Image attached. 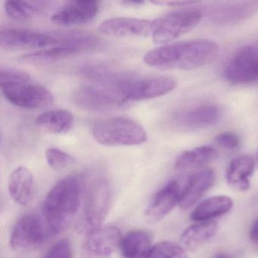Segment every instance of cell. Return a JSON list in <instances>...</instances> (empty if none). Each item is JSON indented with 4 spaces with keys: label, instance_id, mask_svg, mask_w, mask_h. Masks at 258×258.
Masks as SVG:
<instances>
[{
    "label": "cell",
    "instance_id": "22",
    "mask_svg": "<svg viewBox=\"0 0 258 258\" xmlns=\"http://www.w3.org/2000/svg\"><path fill=\"white\" fill-rule=\"evenodd\" d=\"M152 247L149 232L134 230L122 236L119 249L124 258H145Z\"/></svg>",
    "mask_w": 258,
    "mask_h": 258
},
{
    "label": "cell",
    "instance_id": "14",
    "mask_svg": "<svg viewBox=\"0 0 258 258\" xmlns=\"http://www.w3.org/2000/svg\"><path fill=\"white\" fill-rule=\"evenodd\" d=\"M81 73L85 78L99 84V85L123 90L131 81L136 78L131 72L106 62H92L84 64Z\"/></svg>",
    "mask_w": 258,
    "mask_h": 258
},
{
    "label": "cell",
    "instance_id": "29",
    "mask_svg": "<svg viewBox=\"0 0 258 258\" xmlns=\"http://www.w3.org/2000/svg\"><path fill=\"white\" fill-rule=\"evenodd\" d=\"M46 159L49 167L57 171L70 168L77 163L76 159L70 154L55 147L47 149Z\"/></svg>",
    "mask_w": 258,
    "mask_h": 258
},
{
    "label": "cell",
    "instance_id": "16",
    "mask_svg": "<svg viewBox=\"0 0 258 258\" xmlns=\"http://www.w3.org/2000/svg\"><path fill=\"white\" fill-rule=\"evenodd\" d=\"M153 21L129 17L107 19L100 24L99 32L113 37H141L152 35Z\"/></svg>",
    "mask_w": 258,
    "mask_h": 258
},
{
    "label": "cell",
    "instance_id": "26",
    "mask_svg": "<svg viewBox=\"0 0 258 258\" xmlns=\"http://www.w3.org/2000/svg\"><path fill=\"white\" fill-rule=\"evenodd\" d=\"M217 152L212 146H204L184 151L176 158L174 167L178 171L198 168L215 161Z\"/></svg>",
    "mask_w": 258,
    "mask_h": 258
},
{
    "label": "cell",
    "instance_id": "15",
    "mask_svg": "<svg viewBox=\"0 0 258 258\" xmlns=\"http://www.w3.org/2000/svg\"><path fill=\"white\" fill-rule=\"evenodd\" d=\"M99 10V3L96 1H73L57 10L51 20L61 26L84 25L93 20Z\"/></svg>",
    "mask_w": 258,
    "mask_h": 258
},
{
    "label": "cell",
    "instance_id": "18",
    "mask_svg": "<svg viewBox=\"0 0 258 258\" xmlns=\"http://www.w3.org/2000/svg\"><path fill=\"white\" fill-rule=\"evenodd\" d=\"M215 174L211 169L201 170L190 176L181 191L179 205L186 210L196 205L214 185Z\"/></svg>",
    "mask_w": 258,
    "mask_h": 258
},
{
    "label": "cell",
    "instance_id": "12",
    "mask_svg": "<svg viewBox=\"0 0 258 258\" xmlns=\"http://www.w3.org/2000/svg\"><path fill=\"white\" fill-rule=\"evenodd\" d=\"M121 233L116 226H101L87 232L82 258H108L119 248Z\"/></svg>",
    "mask_w": 258,
    "mask_h": 258
},
{
    "label": "cell",
    "instance_id": "10",
    "mask_svg": "<svg viewBox=\"0 0 258 258\" xmlns=\"http://www.w3.org/2000/svg\"><path fill=\"white\" fill-rule=\"evenodd\" d=\"M45 236L46 233L40 219L35 214H25L13 227L10 245L18 252L31 251L41 246Z\"/></svg>",
    "mask_w": 258,
    "mask_h": 258
},
{
    "label": "cell",
    "instance_id": "31",
    "mask_svg": "<svg viewBox=\"0 0 258 258\" xmlns=\"http://www.w3.org/2000/svg\"><path fill=\"white\" fill-rule=\"evenodd\" d=\"M215 141L219 146L229 150L236 149L240 144L239 137L237 134L232 132H225L219 134L216 137Z\"/></svg>",
    "mask_w": 258,
    "mask_h": 258
},
{
    "label": "cell",
    "instance_id": "17",
    "mask_svg": "<svg viewBox=\"0 0 258 258\" xmlns=\"http://www.w3.org/2000/svg\"><path fill=\"white\" fill-rule=\"evenodd\" d=\"M180 193L177 181L169 182L154 196L145 213L146 219L150 222L162 220L179 205Z\"/></svg>",
    "mask_w": 258,
    "mask_h": 258
},
{
    "label": "cell",
    "instance_id": "24",
    "mask_svg": "<svg viewBox=\"0 0 258 258\" xmlns=\"http://www.w3.org/2000/svg\"><path fill=\"white\" fill-rule=\"evenodd\" d=\"M36 124L49 134H66L73 126L74 116L67 110H51L40 114L36 119Z\"/></svg>",
    "mask_w": 258,
    "mask_h": 258
},
{
    "label": "cell",
    "instance_id": "9",
    "mask_svg": "<svg viewBox=\"0 0 258 258\" xmlns=\"http://www.w3.org/2000/svg\"><path fill=\"white\" fill-rule=\"evenodd\" d=\"M224 77L232 84H249L258 81V43L238 49L228 61Z\"/></svg>",
    "mask_w": 258,
    "mask_h": 258
},
{
    "label": "cell",
    "instance_id": "2",
    "mask_svg": "<svg viewBox=\"0 0 258 258\" xmlns=\"http://www.w3.org/2000/svg\"><path fill=\"white\" fill-rule=\"evenodd\" d=\"M81 179L68 176L57 182L43 202L42 213L46 227L52 233L66 229L78 212L81 202Z\"/></svg>",
    "mask_w": 258,
    "mask_h": 258
},
{
    "label": "cell",
    "instance_id": "34",
    "mask_svg": "<svg viewBox=\"0 0 258 258\" xmlns=\"http://www.w3.org/2000/svg\"><path fill=\"white\" fill-rule=\"evenodd\" d=\"M120 4L124 7L134 8V7H142L146 4V2H143V1H124V2L120 3Z\"/></svg>",
    "mask_w": 258,
    "mask_h": 258
},
{
    "label": "cell",
    "instance_id": "1",
    "mask_svg": "<svg viewBox=\"0 0 258 258\" xmlns=\"http://www.w3.org/2000/svg\"><path fill=\"white\" fill-rule=\"evenodd\" d=\"M216 43L206 39L163 45L145 55V64L165 70H193L208 66L218 55Z\"/></svg>",
    "mask_w": 258,
    "mask_h": 258
},
{
    "label": "cell",
    "instance_id": "30",
    "mask_svg": "<svg viewBox=\"0 0 258 258\" xmlns=\"http://www.w3.org/2000/svg\"><path fill=\"white\" fill-rule=\"evenodd\" d=\"M43 258H73V250L71 241L63 238L51 247Z\"/></svg>",
    "mask_w": 258,
    "mask_h": 258
},
{
    "label": "cell",
    "instance_id": "28",
    "mask_svg": "<svg viewBox=\"0 0 258 258\" xmlns=\"http://www.w3.org/2000/svg\"><path fill=\"white\" fill-rule=\"evenodd\" d=\"M145 258H188V254L181 244L164 241L152 246Z\"/></svg>",
    "mask_w": 258,
    "mask_h": 258
},
{
    "label": "cell",
    "instance_id": "3",
    "mask_svg": "<svg viewBox=\"0 0 258 258\" xmlns=\"http://www.w3.org/2000/svg\"><path fill=\"white\" fill-rule=\"evenodd\" d=\"M0 83L4 97L19 108L40 109L53 102V95L47 88L17 69L1 68Z\"/></svg>",
    "mask_w": 258,
    "mask_h": 258
},
{
    "label": "cell",
    "instance_id": "8",
    "mask_svg": "<svg viewBox=\"0 0 258 258\" xmlns=\"http://www.w3.org/2000/svg\"><path fill=\"white\" fill-rule=\"evenodd\" d=\"M74 103L83 109L108 111L126 103L121 92L117 89L102 85H87L75 90Z\"/></svg>",
    "mask_w": 258,
    "mask_h": 258
},
{
    "label": "cell",
    "instance_id": "21",
    "mask_svg": "<svg viewBox=\"0 0 258 258\" xmlns=\"http://www.w3.org/2000/svg\"><path fill=\"white\" fill-rule=\"evenodd\" d=\"M255 168V161L251 156L242 155L232 159L226 172L228 184L238 191H245L250 188V176Z\"/></svg>",
    "mask_w": 258,
    "mask_h": 258
},
{
    "label": "cell",
    "instance_id": "20",
    "mask_svg": "<svg viewBox=\"0 0 258 258\" xmlns=\"http://www.w3.org/2000/svg\"><path fill=\"white\" fill-rule=\"evenodd\" d=\"M9 192L12 199L25 206L31 203L35 190L34 175L26 167H17L9 178Z\"/></svg>",
    "mask_w": 258,
    "mask_h": 258
},
{
    "label": "cell",
    "instance_id": "32",
    "mask_svg": "<svg viewBox=\"0 0 258 258\" xmlns=\"http://www.w3.org/2000/svg\"><path fill=\"white\" fill-rule=\"evenodd\" d=\"M250 238L255 244H258V217L252 223L251 227H250Z\"/></svg>",
    "mask_w": 258,
    "mask_h": 258
},
{
    "label": "cell",
    "instance_id": "23",
    "mask_svg": "<svg viewBox=\"0 0 258 258\" xmlns=\"http://www.w3.org/2000/svg\"><path fill=\"white\" fill-rule=\"evenodd\" d=\"M233 202L226 196H215L201 202L190 215L194 221L205 222L226 214L230 211Z\"/></svg>",
    "mask_w": 258,
    "mask_h": 258
},
{
    "label": "cell",
    "instance_id": "25",
    "mask_svg": "<svg viewBox=\"0 0 258 258\" xmlns=\"http://www.w3.org/2000/svg\"><path fill=\"white\" fill-rule=\"evenodd\" d=\"M218 225L216 222L205 221L188 226L180 236L181 245L185 250H196L209 241L217 233Z\"/></svg>",
    "mask_w": 258,
    "mask_h": 258
},
{
    "label": "cell",
    "instance_id": "11",
    "mask_svg": "<svg viewBox=\"0 0 258 258\" xmlns=\"http://www.w3.org/2000/svg\"><path fill=\"white\" fill-rule=\"evenodd\" d=\"M176 81L168 77L134 78L121 90L125 101L137 102L164 96L176 88Z\"/></svg>",
    "mask_w": 258,
    "mask_h": 258
},
{
    "label": "cell",
    "instance_id": "19",
    "mask_svg": "<svg viewBox=\"0 0 258 258\" xmlns=\"http://www.w3.org/2000/svg\"><path fill=\"white\" fill-rule=\"evenodd\" d=\"M222 114L219 105L206 104L179 114L176 122L182 127L201 129L215 124L221 118Z\"/></svg>",
    "mask_w": 258,
    "mask_h": 258
},
{
    "label": "cell",
    "instance_id": "7",
    "mask_svg": "<svg viewBox=\"0 0 258 258\" xmlns=\"http://www.w3.org/2000/svg\"><path fill=\"white\" fill-rule=\"evenodd\" d=\"M202 19L199 10H188L169 13L153 21L152 37L159 44L170 43L192 31Z\"/></svg>",
    "mask_w": 258,
    "mask_h": 258
},
{
    "label": "cell",
    "instance_id": "27",
    "mask_svg": "<svg viewBox=\"0 0 258 258\" xmlns=\"http://www.w3.org/2000/svg\"><path fill=\"white\" fill-rule=\"evenodd\" d=\"M40 2L28 1H7L5 3V12L13 20L27 21L41 14L43 6Z\"/></svg>",
    "mask_w": 258,
    "mask_h": 258
},
{
    "label": "cell",
    "instance_id": "5",
    "mask_svg": "<svg viewBox=\"0 0 258 258\" xmlns=\"http://www.w3.org/2000/svg\"><path fill=\"white\" fill-rule=\"evenodd\" d=\"M99 40L95 36L83 33H72L61 36V43L27 54L22 61L31 64H46L59 61L75 54L91 50L97 47Z\"/></svg>",
    "mask_w": 258,
    "mask_h": 258
},
{
    "label": "cell",
    "instance_id": "4",
    "mask_svg": "<svg viewBox=\"0 0 258 258\" xmlns=\"http://www.w3.org/2000/svg\"><path fill=\"white\" fill-rule=\"evenodd\" d=\"M93 136L99 144L107 146H132L147 141L144 128L132 119L124 117H112L95 125Z\"/></svg>",
    "mask_w": 258,
    "mask_h": 258
},
{
    "label": "cell",
    "instance_id": "6",
    "mask_svg": "<svg viewBox=\"0 0 258 258\" xmlns=\"http://www.w3.org/2000/svg\"><path fill=\"white\" fill-rule=\"evenodd\" d=\"M112 189L107 179L97 178L87 187L84 199V221L87 232L102 226L111 209Z\"/></svg>",
    "mask_w": 258,
    "mask_h": 258
},
{
    "label": "cell",
    "instance_id": "33",
    "mask_svg": "<svg viewBox=\"0 0 258 258\" xmlns=\"http://www.w3.org/2000/svg\"><path fill=\"white\" fill-rule=\"evenodd\" d=\"M196 2H186V1H167V2H154L153 4H158V5H167V6H176V7H181V6H186L188 4H195Z\"/></svg>",
    "mask_w": 258,
    "mask_h": 258
},
{
    "label": "cell",
    "instance_id": "13",
    "mask_svg": "<svg viewBox=\"0 0 258 258\" xmlns=\"http://www.w3.org/2000/svg\"><path fill=\"white\" fill-rule=\"evenodd\" d=\"M58 43L54 36L30 30L5 28L0 31V46L5 50L42 49Z\"/></svg>",
    "mask_w": 258,
    "mask_h": 258
},
{
    "label": "cell",
    "instance_id": "36",
    "mask_svg": "<svg viewBox=\"0 0 258 258\" xmlns=\"http://www.w3.org/2000/svg\"><path fill=\"white\" fill-rule=\"evenodd\" d=\"M257 160H258V152H257Z\"/></svg>",
    "mask_w": 258,
    "mask_h": 258
},
{
    "label": "cell",
    "instance_id": "35",
    "mask_svg": "<svg viewBox=\"0 0 258 258\" xmlns=\"http://www.w3.org/2000/svg\"><path fill=\"white\" fill-rule=\"evenodd\" d=\"M214 258H232L231 256H229V255L226 254V253H217Z\"/></svg>",
    "mask_w": 258,
    "mask_h": 258
}]
</instances>
